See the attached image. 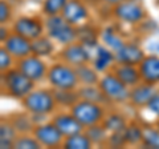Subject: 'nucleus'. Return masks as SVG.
Masks as SVG:
<instances>
[{"mask_svg":"<svg viewBox=\"0 0 159 149\" xmlns=\"http://www.w3.org/2000/svg\"><path fill=\"white\" fill-rule=\"evenodd\" d=\"M77 92L80 95V99H84V100L88 101H93L97 104H101V105H106V104H110V101L106 99V96L103 95V92L101 91V88L97 85H80L77 88Z\"/></svg>","mask_w":159,"mask_h":149,"instance_id":"20","label":"nucleus"},{"mask_svg":"<svg viewBox=\"0 0 159 149\" xmlns=\"http://www.w3.org/2000/svg\"><path fill=\"white\" fill-rule=\"evenodd\" d=\"M54 51V44L52 39L45 35H41L40 37L32 40V53L39 57H49Z\"/></svg>","mask_w":159,"mask_h":149,"instance_id":"23","label":"nucleus"},{"mask_svg":"<svg viewBox=\"0 0 159 149\" xmlns=\"http://www.w3.org/2000/svg\"><path fill=\"white\" fill-rule=\"evenodd\" d=\"M34 84L31 79L27 77L20 69L11 68L2 73V89L8 96L16 100H23L27 95H29L33 89Z\"/></svg>","mask_w":159,"mask_h":149,"instance_id":"1","label":"nucleus"},{"mask_svg":"<svg viewBox=\"0 0 159 149\" xmlns=\"http://www.w3.org/2000/svg\"><path fill=\"white\" fill-rule=\"evenodd\" d=\"M60 59H61V61L76 68L78 65L89 63L92 56L88 47H85L80 41H74L68 44V46H64V48L60 51Z\"/></svg>","mask_w":159,"mask_h":149,"instance_id":"10","label":"nucleus"},{"mask_svg":"<svg viewBox=\"0 0 159 149\" xmlns=\"http://www.w3.org/2000/svg\"><path fill=\"white\" fill-rule=\"evenodd\" d=\"M101 124L105 127V129L109 133H114V132H123V129L127 125V121L123 117V115L113 112L109 113V115H105Z\"/></svg>","mask_w":159,"mask_h":149,"instance_id":"25","label":"nucleus"},{"mask_svg":"<svg viewBox=\"0 0 159 149\" xmlns=\"http://www.w3.org/2000/svg\"><path fill=\"white\" fill-rule=\"evenodd\" d=\"M155 125L158 127V129H159V118H158V121H157V124H155Z\"/></svg>","mask_w":159,"mask_h":149,"instance_id":"41","label":"nucleus"},{"mask_svg":"<svg viewBox=\"0 0 159 149\" xmlns=\"http://www.w3.org/2000/svg\"><path fill=\"white\" fill-rule=\"evenodd\" d=\"M61 15L66 22H69L76 27L82 24L89 16L86 7L80 0H68L66 6L64 7Z\"/></svg>","mask_w":159,"mask_h":149,"instance_id":"17","label":"nucleus"},{"mask_svg":"<svg viewBox=\"0 0 159 149\" xmlns=\"http://www.w3.org/2000/svg\"><path fill=\"white\" fill-rule=\"evenodd\" d=\"M53 95L56 99L57 107L70 109L80 100L77 89H53Z\"/></svg>","mask_w":159,"mask_h":149,"instance_id":"24","label":"nucleus"},{"mask_svg":"<svg viewBox=\"0 0 159 149\" xmlns=\"http://www.w3.org/2000/svg\"><path fill=\"white\" fill-rule=\"evenodd\" d=\"M126 145H142V127L138 124H127L123 129Z\"/></svg>","mask_w":159,"mask_h":149,"instance_id":"32","label":"nucleus"},{"mask_svg":"<svg viewBox=\"0 0 159 149\" xmlns=\"http://www.w3.org/2000/svg\"><path fill=\"white\" fill-rule=\"evenodd\" d=\"M157 6H158V8H159V0H157Z\"/></svg>","mask_w":159,"mask_h":149,"instance_id":"42","label":"nucleus"},{"mask_svg":"<svg viewBox=\"0 0 159 149\" xmlns=\"http://www.w3.org/2000/svg\"><path fill=\"white\" fill-rule=\"evenodd\" d=\"M114 64H116V55H114V52L110 48L98 44L96 47V57H94L92 65L99 73H103L110 67H113Z\"/></svg>","mask_w":159,"mask_h":149,"instance_id":"19","label":"nucleus"},{"mask_svg":"<svg viewBox=\"0 0 159 149\" xmlns=\"http://www.w3.org/2000/svg\"><path fill=\"white\" fill-rule=\"evenodd\" d=\"M113 15L119 22L130 24V26H135V24L143 22L146 12L145 8L139 3H137L135 0H125V2L114 6Z\"/></svg>","mask_w":159,"mask_h":149,"instance_id":"7","label":"nucleus"},{"mask_svg":"<svg viewBox=\"0 0 159 149\" xmlns=\"http://www.w3.org/2000/svg\"><path fill=\"white\" fill-rule=\"evenodd\" d=\"M13 148H16V149H39V148H41V145H40V142L36 140V137L33 135L29 136L28 133H25V135L17 136Z\"/></svg>","mask_w":159,"mask_h":149,"instance_id":"34","label":"nucleus"},{"mask_svg":"<svg viewBox=\"0 0 159 149\" xmlns=\"http://www.w3.org/2000/svg\"><path fill=\"white\" fill-rule=\"evenodd\" d=\"M107 145H110L111 148H121L123 145H126L125 137H123V132H114V133H109Z\"/></svg>","mask_w":159,"mask_h":149,"instance_id":"36","label":"nucleus"},{"mask_svg":"<svg viewBox=\"0 0 159 149\" xmlns=\"http://www.w3.org/2000/svg\"><path fill=\"white\" fill-rule=\"evenodd\" d=\"M155 92H157V88L154 84L141 81L137 85L130 88L129 101L137 108H146L148 101L151 100V97L155 95Z\"/></svg>","mask_w":159,"mask_h":149,"instance_id":"15","label":"nucleus"},{"mask_svg":"<svg viewBox=\"0 0 159 149\" xmlns=\"http://www.w3.org/2000/svg\"><path fill=\"white\" fill-rule=\"evenodd\" d=\"M101 39H102V41L105 43V46L107 48H110L113 52L118 51V49L126 43L121 37V35H118L111 27H107V28L103 29L101 32Z\"/></svg>","mask_w":159,"mask_h":149,"instance_id":"29","label":"nucleus"},{"mask_svg":"<svg viewBox=\"0 0 159 149\" xmlns=\"http://www.w3.org/2000/svg\"><path fill=\"white\" fill-rule=\"evenodd\" d=\"M0 33H2V36H0V40H2V43H4L7 40V37L9 36V33L8 32V28L7 27H4V24H2V28H0Z\"/></svg>","mask_w":159,"mask_h":149,"instance_id":"39","label":"nucleus"},{"mask_svg":"<svg viewBox=\"0 0 159 149\" xmlns=\"http://www.w3.org/2000/svg\"><path fill=\"white\" fill-rule=\"evenodd\" d=\"M44 29H45L44 23L40 19L32 16H21L12 24V32L21 35L29 40H34L44 35Z\"/></svg>","mask_w":159,"mask_h":149,"instance_id":"11","label":"nucleus"},{"mask_svg":"<svg viewBox=\"0 0 159 149\" xmlns=\"http://www.w3.org/2000/svg\"><path fill=\"white\" fill-rule=\"evenodd\" d=\"M77 40L88 48H92V47L96 48L98 46L97 32L89 26H81L80 28H77Z\"/></svg>","mask_w":159,"mask_h":149,"instance_id":"31","label":"nucleus"},{"mask_svg":"<svg viewBox=\"0 0 159 149\" xmlns=\"http://www.w3.org/2000/svg\"><path fill=\"white\" fill-rule=\"evenodd\" d=\"M138 69L142 81L154 84V85L159 83V56H155V55L145 56L143 60L139 63Z\"/></svg>","mask_w":159,"mask_h":149,"instance_id":"16","label":"nucleus"},{"mask_svg":"<svg viewBox=\"0 0 159 149\" xmlns=\"http://www.w3.org/2000/svg\"><path fill=\"white\" fill-rule=\"evenodd\" d=\"M17 68L21 71L27 77H29L33 83H40L44 79H47L48 65L43 60V57H39L36 55H28V56L20 59L17 63Z\"/></svg>","mask_w":159,"mask_h":149,"instance_id":"9","label":"nucleus"},{"mask_svg":"<svg viewBox=\"0 0 159 149\" xmlns=\"http://www.w3.org/2000/svg\"><path fill=\"white\" fill-rule=\"evenodd\" d=\"M76 73L80 85H97L101 79L99 72L93 65H89V63L76 67Z\"/></svg>","mask_w":159,"mask_h":149,"instance_id":"21","label":"nucleus"},{"mask_svg":"<svg viewBox=\"0 0 159 149\" xmlns=\"http://www.w3.org/2000/svg\"><path fill=\"white\" fill-rule=\"evenodd\" d=\"M70 112L82 124L84 128L101 123L103 120V117H105V109H103L101 104L88 101V100H84V99H80L74 104L70 108Z\"/></svg>","mask_w":159,"mask_h":149,"instance_id":"5","label":"nucleus"},{"mask_svg":"<svg viewBox=\"0 0 159 149\" xmlns=\"http://www.w3.org/2000/svg\"><path fill=\"white\" fill-rule=\"evenodd\" d=\"M47 80L52 89H77L80 85L76 68L64 61L49 65Z\"/></svg>","mask_w":159,"mask_h":149,"instance_id":"4","label":"nucleus"},{"mask_svg":"<svg viewBox=\"0 0 159 149\" xmlns=\"http://www.w3.org/2000/svg\"><path fill=\"white\" fill-rule=\"evenodd\" d=\"M113 73L121 80L123 84H126L129 88L137 85L142 81L141 73H139L138 65H130V64H114Z\"/></svg>","mask_w":159,"mask_h":149,"instance_id":"18","label":"nucleus"},{"mask_svg":"<svg viewBox=\"0 0 159 149\" xmlns=\"http://www.w3.org/2000/svg\"><path fill=\"white\" fill-rule=\"evenodd\" d=\"M17 136L19 133L12 125V123L9 120H6V121L3 120L2 124H0V148L2 149L13 148Z\"/></svg>","mask_w":159,"mask_h":149,"instance_id":"22","label":"nucleus"},{"mask_svg":"<svg viewBox=\"0 0 159 149\" xmlns=\"http://www.w3.org/2000/svg\"><path fill=\"white\" fill-rule=\"evenodd\" d=\"M146 109L159 118V91H157L155 95L151 97V100L148 101V104L146 105Z\"/></svg>","mask_w":159,"mask_h":149,"instance_id":"37","label":"nucleus"},{"mask_svg":"<svg viewBox=\"0 0 159 149\" xmlns=\"http://www.w3.org/2000/svg\"><path fill=\"white\" fill-rule=\"evenodd\" d=\"M117 64H130V65H139V63L146 56L143 49L135 43H125L123 46L114 52Z\"/></svg>","mask_w":159,"mask_h":149,"instance_id":"13","label":"nucleus"},{"mask_svg":"<svg viewBox=\"0 0 159 149\" xmlns=\"http://www.w3.org/2000/svg\"><path fill=\"white\" fill-rule=\"evenodd\" d=\"M68 0H44L41 11L45 16H53V15H60L62 12L64 7L66 6Z\"/></svg>","mask_w":159,"mask_h":149,"instance_id":"33","label":"nucleus"},{"mask_svg":"<svg viewBox=\"0 0 159 149\" xmlns=\"http://www.w3.org/2000/svg\"><path fill=\"white\" fill-rule=\"evenodd\" d=\"M13 60L15 57L2 46V48H0V69H2V73L12 68Z\"/></svg>","mask_w":159,"mask_h":149,"instance_id":"35","label":"nucleus"},{"mask_svg":"<svg viewBox=\"0 0 159 149\" xmlns=\"http://www.w3.org/2000/svg\"><path fill=\"white\" fill-rule=\"evenodd\" d=\"M85 135L89 137V140L92 141L93 145H102V144H106L107 137H109V132L105 129V127L102 125L101 123L94 124V125L86 127L84 129Z\"/></svg>","mask_w":159,"mask_h":149,"instance_id":"28","label":"nucleus"},{"mask_svg":"<svg viewBox=\"0 0 159 149\" xmlns=\"http://www.w3.org/2000/svg\"><path fill=\"white\" fill-rule=\"evenodd\" d=\"M45 31L52 40L57 41L61 46H68L70 43L77 41V28L69 22H66L61 13L47 16L45 22Z\"/></svg>","mask_w":159,"mask_h":149,"instance_id":"3","label":"nucleus"},{"mask_svg":"<svg viewBox=\"0 0 159 149\" xmlns=\"http://www.w3.org/2000/svg\"><path fill=\"white\" fill-rule=\"evenodd\" d=\"M21 104L31 115H51L57 108L53 89H33L23 99Z\"/></svg>","mask_w":159,"mask_h":149,"instance_id":"2","label":"nucleus"},{"mask_svg":"<svg viewBox=\"0 0 159 149\" xmlns=\"http://www.w3.org/2000/svg\"><path fill=\"white\" fill-rule=\"evenodd\" d=\"M98 87L101 88L103 95L110 103L122 104L129 101V96H130V88L126 84H123L113 72L105 73L101 76L98 83Z\"/></svg>","mask_w":159,"mask_h":149,"instance_id":"6","label":"nucleus"},{"mask_svg":"<svg viewBox=\"0 0 159 149\" xmlns=\"http://www.w3.org/2000/svg\"><path fill=\"white\" fill-rule=\"evenodd\" d=\"M51 121L57 127V129L62 133L64 137H68V136L76 135V133L84 132V129H85L82 124L72 115V112L57 113L56 116L52 117Z\"/></svg>","mask_w":159,"mask_h":149,"instance_id":"14","label":"nucleus"},{"mask_svg":"<svg viewBox=\"0 0 159 149\" xmlns=\"http://www.w3.org/2000/svg\"><path fill=\"white\" fill-rule=\"evenodd\" d=\"M94 147L92 141L89 140V137L85 135V132H80L76 135L68 136L64 138L62 142V148L66 149H90Z\"/></svg>","mask_w":159,"mask_h":149,"instance_id":"26","label":"nucleus"},{"mask_svg":"<svg viewBox=\"0 0 159 149\" xmlns=\"http://www.w3.org/2000/svg\"><path fill=\"white\" fill-rule=\"evenodd\" d=\"M2 46L15 57V60L28 56L32 53V40L21 36L16 32H11V35L7 37V40L2 43Z\"/></svg>","mask_w":159,"mask_h":149,"instance_id":"12","label":"nucleus"},{"mask_svg":"<svg viewBox=\"0 0 159 149\" xmlns=\"http://www.w3.org/2000/svg\"><path fill=\"white\" fill-rule=\"evenodd\" d=\"M142 147L159 149V129L158 127H142Z\"/></svg>","mask_w":159,"mask_h":149,"instance_id":"30","label":"nucleus"},{"mask_svg":"<svg viewBox=\"0 0 159 149\" xmlns=\"http://www.w3.org/2000/svg\"><path fill=\"white\" fill-rule=\"evenodd\" d=\"M11 17V8H9L8 3L2 0L0 2V23L2 24H7Z\"/></svg>","mask_w":159,"mask_h":149,"instance_id":"38","label":"nucleus"},{"mask_svg":"<svg viewBox=\"0 0 159 149\" xmlns=\"http://www.w3.org/2000/svg\"><path fill=\"white\" fill-rule=\"evenodd\" d=\"M9 121L12 123V125L17 131L19 135H25V133H32L34 128V123L32 120L31 113H17L13 117L9 118Z\"/></svg>","mask_w":159,"mask_h":149,"instance_id":"27","label":"nucleus"},{"mask_svg":"<svg viewBox=\"0 0 159 149\" xmlns=\"http://www.w3.org/2000/svg\"><path fill=\"white\" fill-rule=\"evenodd\" d=\"M102 2H105L106 4H109V6H117V4L119 3H122V2H125V0H102Z\"/></svg>","mask_w":159,"mask_h":149,"instance_id":"40","label":"nucleus"},{"mask_svg":"<svg viewBox=\"0 0 159 149\" xmlns=\"http://www.w3.org/2000/svg\"><path fill=\"white\" fill-rule=\"evenodd\" d=\"M32 135L36 137V140L40 142L41 148L62 147L64 138H65L52 121H45L43 124L34 125Z\"/></svg>","mask_w":159,"mask_h":149,"instance_id":"8","label":"nucleus"}]
</instances>
